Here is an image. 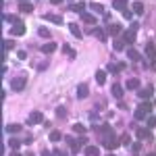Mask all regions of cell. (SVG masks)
I'll list each match as a JSON object with an SVG mask.
<instances>
[{
    "instance_id": "obj_26",
    "label": "cell",
    "mask_w": 156,
    "mask_h": 156,
    "mask_svg": "<svg viewBox=\"0 0 156 156\" xmlns=\"http://www.w3.org/2000/svg\"><path fill=\"white\" fill-rule=\"evenodd\" d=\"M129 58H131V60H142V56H140V52H137V50L129 48Z\"/></svg>"
},
{
    "instance_id": "obj_32",
    "label": "cell",
    "mask_w": 156,
    "mask_h": 156,
    "mask_svg": "<svg viewBox=\"0 0 156 156\" xmlns=\"http://www.w3.org/2000/svg\"><path fill=\"white\" fill-rule=\"evenodd\" d=\"M112 48H115V52H121V50L125 48V44H123V42H119V40H117V42H115V44H112Z\"/></svg>"
},
{
    "instance_id": "obj_13",
    "label": "cell",
    "mask_w": 156,
    "mask_h": 156,
    "mask_svg": "<svg viewBox=\"0 0 156 156\" xmlns=\"http://www.w3.org/2000/svg\"><path fill=\"white\" fill-rule=\"evenodd\" d=\"M112 98H117V100H121V98H123V87H121L119 83L112 85Z\"/></svg>"
},
{
    "instance_id": "obj_12",
    "label": "cell",
    "mask_w": 156,
    "mask_h": 156,
    "mask_svg": "<svg viewBox=\"0 0 156 156\" xmlns=\"http://www.w3.org/2000/svg\"><path fill=\"white\" fill-rule=\"evenodd\" d=\"M112 9H117V11H127V4H125V0H112Z\"/></svg>"
},
{
    "instance_id": "obj_41",
    "label": "cell",
    "mask_w": 156,
    "mask_h": 156,
    "mask_svg": "<svg viewBox=\"0 0 156 156\" xmlns=\"http://www.w3.org/2000/svg\"><path fill=\"white\" fill-rule=\"evenodd\" d=\"M54 156H67V154H65L62 150H54Z\"/></svg>"
},
{
    "instance_id": "obj_11",
    "label": "cell",
    "mask_w": 156,
    "mask_h": 156,
    "mask_svg": "<svg viewBox=\"0 0 156 156\" xmlns=\"http://www.w3.org/2000/svg\"><path fill=\"white\" fill-rule=\"evenodd\" d=\"M146 54H148L150 60H156V46L154 44H148V46H146Z\"/></svg>"
},
{
    "instance_id": "obj_40",
    "label": "cell",
    "mask_w": 156,
    "mask_h": 156,
    "mask_svg": "<svg viewBox=\"0 0 156 156\" xmlns=\"http://www.w3.org/2000/svg\"><path fill=\"white\" fill-rule=\"evenodd\" d=\"M17 56H19L21 60H25V58H27V52H25V50H19V52H17Z\"/></svg>"
},
{
    "instance_id": "obj_3",
    "label": "cell",
    "mask_w": 156,
    "mask_h": 156,
    "mask_svg": "<svg viewBox=\"0 0 156 156\" xmlns=\"http://www.w3.org/2000/svg\"><path fill=\"white\" fill-rule=\"evenodd\" d=\"M44 121V115L40 112V110H34L29 117H27V125H37V123H42Z\"/></svg>"
},
{
    "instance_id": "obj_18",
    "label": "cell",
    "mask_w": 156,
    "mask_h": 156,
    "mask_svg": "<svg viewBox=\"0 0 156 156\" xmlns=\"http://www.w3.org/2000/svg\"><path fill=\"white\" fill-rule=\"evenodd\" d=\"M19 11L21 12H31L34 11V4H31V2H21V4H19Z\"/></svg>"
},
{
    "instance_id": "obj_34",
    "label": "cell",
    "mask_w": 156,
    "mask_h": 156,
    "mask_svg": "<svg viewBox=\"0 0 156 156\" xmlns=\"http://www.w3.org/2000/svg\"><path fill=\"white\" fill-rule=\"evenodd\" d=\"M106 71H108V73H117V71H119V67L110 62V65H108V67H106Z\"/></svg>"
},
{
    "instance_id": "obj_14",
    "label": "cell",
    "mask_w": 156,
    "mask_h": 156,
    "mask_svg": "<svg viewBox=\"0 0 156 156\" xmlns=\"http://www.w3.org/2000/svg\"><path fill=\"white\" fill-rule=\"evenodd\" d=\"M81 19H83V23H87V25H94V23H96V17H94V15H90V12H81Z\"/></svg>"
},
{
    "instance_id": "obj_33",
    "label": "cell",
    "mask_w": 156,
    "mask_h": 156,
    "mask_svg": "<svg viewBox=\"0 0 156 156\" xmlns=\"http://www.w3.org/2000/svg\"><path fill=\"white\" fill-rule=\"evenodd\" d=\"M56 115H58L60 119H65V117H67V110H65L62 106H58V108H56Z\"/></svg>"
},
{
    "instance_id": "obj_27",
    "label": "cell",
    "mask_w": 156,
    "mask_h": 156,
    "mask_svg": "<svg viewBox=\"0 0 156 156\" xmlns=\"http://www.w3.org/2000/svg\"><path fill=\"white\" fill-rule=\"evenodd\" d=\"M121 144H123V146H129V144H131V137H129V133H123V135H121Z\"/></svg>"
},
{
    "instance_id": "obj_37",
    "label": "cell",
    "mask_w": 156,
    "mask_h": 156,
    "mask_svg": "<svg viewBox=\"0 0 156 156\" xmlns=\"http://www.w3.org/2000/svg\"><path fill=\"white\" fill-rule=\"evenodd\" d=\"M9 146H11L12 150H19V146H21V144H19L17 140H11V142H9Z\"/></svg>"
},
{
    "instance_id": "obj_25",
    "label": "cell",
    "mask_w": 156,
    "mask_h": 156,
    "mask_svg": "<svg viewBox=\"0 0 156 156\" xmlns=\"http://www.w3.org/2000/svg\"><path fill=\"white\" fill-rule=\"evenodd\" d=\"M148 137H150L148 129H137V140H148Z\"/></svg>"
},
{
    "instance_id": "obj_45",
    "label": "cell",
    "mask_w": 156,
    "mask_h": 156,
    "mask_svg": "<svg viewBox=\"0 0 156 156\" xmlns=\"http://www.w3.org/2000/svg\"><path fill=\"white\" fill-rule=\"evenodd\" d=\"M19 2H27V0H19Z\"/></svg>"
},
{
    "instance_id": "obj_21",
    "label": "cell",
    "mask_w": 156,
    "mask_h": 156,
    "mask_svg": "<svg viewBox=\"0 0 156 156\" xmlns=\"http://www.w3.org/2000/svg\"><path fill=\"white\" fill-rule=\"evenodd\" d=\"M121 34V25H108V36H119Z\"/></svg>"
},
{
    "instance_id": "obj_43",
    "label": "cell",
    "mask_w": 156,
    "mask_h": 156,
    "mask_svg": "<svg viewBox=\"0 0 156 156\" xmlns=\"http://www.w3.org/2000/svg\"><path fill=\"white\" fill-rule=\"evenodd\" d=\"M42 156H52V154H50L48 150H44V154H42Z\"/></svg>"
},
{
    "instance_id": "obj_6",
    "label": "cell",
    "mask_w": 156,
    "mask_h": 156,
    "mask_svg": "<svg viewBox=\"0 0 156 156\" xmlns=\"http://www.w3.org/2000/svg\"><path fill=\"white\" fill-rule=\"evenodd\" d=\"M42 19H44V21H50V23L62 25V17H60V15H52V12H46V15H44Z\"/></svg>"
},
{
    "instance_id": "obj_39",
    "label": "cell",
    "mask_w": 156,
    "mask_h": 156,
    "mask_svg": "<svg viewBox=\"0 0 156 156\" xmlns=\"http://www.w3.org/2000/svg\"><path fill=\"white\" fill-rule=\"evenodd\" d=\"M140 148H142V144H140V142H135V144H131V150L135 152V154L140 152Z\"/></svg>"
},
{
    "instance_id": "obj_2",
    "label": "cell",
    "mask_w": 156,
    "mask_h": 156,
    "mask_svg": "<svg viewBox=\"0 0 156 156\" xmlns=\"http://www.w3.org/2000/svg\"><path fill=\"white\" fill-rule=\"evenodd\" d=\"M135 31H137V23H131V29H127V31L123 34V40H125L127 44H133V42H135Z\"/></svg>"
},
{
    "instance_id": "obj_5",
    "label": "cell",
    "mask_w": 156,
    "mask_h": 156,
    "mask_svg": "<svg viewBox=\"0 0 156 156\" xmlns=\"http://www.w3.org/2000/svg\"><path fill=\"white\" fill-rule=\"evenodd\" d=\"M11 34H12V36H23V34H25V23H21V21L12 23V27H11Z\"/></svg>"
},
{
    "instance_id": "obj_9",
    "label": "cell",
    "mask_w": 156,
    "mask_h": 156,
    "mask_svg": "<svg viewBox=\"0 0 156 156\" xmlns=\"http://www.w3.org/2000/svg\"><path fill=\"white\" fill-rule=\"evenodd\" d=\"M58 48V44H54V42H48V44H44V46H42V52H44V54H50V52H54V50Z\"/></svg>"
},
{
    "instance_id": "obj_15",
    "label": "cell",
    "mask_w": 156,
    "mask_h": 156,
    "mask_svg": "<svg viewBox=\"0 0 156 156\" xmlns=\"http://www.w3.org/2000/svg\"><path fill=\"white\" fill-rule=\"evenodd\" d=\"M98 154H100L98 146H85V156H98Z\"/></svg>"
},
{
    "instance_id": "obj_42",
    "label": "cell",
    "mask_w": 156,
    "mask_h": 156,
    "mask_svg": "<svg viewBox=\"0 0 156 156\" xmlns=\"http://www.w3.org/2000/svg\"><path fill=\"white\" fill-rule=\"evenodd\" d=\"M50 2H52V4H56V6H58V4H62V0H50Z\"/></svg>"
},
{
    "instance_id": "obj_1",
    "label": "cell",
    "mask_w": 156,
    "mask_h": 156,
    "mask_svg": "<svg viewBox=\"0 0 156 156\" xmlns=\"http://www.w3.org/2000/svg\"><path fill=\"white\" fill-rule=\"evenodd\" d=\"M150 112H152V104L146 100V102H142L140 106L135 108V119L137 121H142V119H148L150 117Z\"/></svg>"
},
{
    "instance_id": "obj_38",
    "label": "cell",
    "mask_w": 156,
    "mask_h": 156,
    "mask_svg": "<svg viewBox=\"0 0 156 156\" xmlns=\"http://www.w3.org/2000/svg\"><path fill=\"white\" fill-rule=\"evenodd\" d=\"M37 34H40L42 37H50V31H48V29H44V27H42V29H40Z\"/></svg>"
},
{
    "instance_id": "obj_20",
    "label": "cell",
    "mask_w": 156,
    "mask_h": 156,
    "mask_svg": "<svg viewBox=\"0 0 156 156\" xmlns=\"http://www.w3.org/2000/svg\"><path fill=\"white\" fill-rule=\"evenodd\" d=\"M69 29H71V34L75 37H81V36H83V34L79 31V25H77V23H69Z\"/></svg>"
},
{
    "instance_id": "obj_28",
    "label": "cell",
    "mask_w": 156,
    "mask_h": 156,
    "mask_svg": "<svg viewBox=\"0 0 156 156\" xmlns=\"http://www.w3.org/2000/svg\"><path fill=\"white\" fill-rule=\"evenodd\" d=\"M73 131L75 133H85V127L81 125V123H75V125H73Z\"/></svg>"
},
{
    "instance_id": "obj_44",
    "label": "cell",
    "mask_w": 156,
    "mask_h": 156,
    "mask_svg": "<svg viewBox=\"0 0 156 156\" xmlns=\"http://www.w3.org/2000/svg\"><path fill=\"white\" fill-rule=\"evenodd\" d=\"M146 156H156V154H146Z\"/></svg>"
},
{
    "instance_id": "obj_4",
    "label": "cell",
    "mask_w": 156,
    "mask_h": 156,
    "mask_svg": "<svg viewBox=\"0 0 156 156\" xmlns=\"http://www.w3.org/2000/svg\"><path fill=\"white\" fill-rule=\"evenodd\" d=\"M25 83H27V79H25V77H17V79H12V81H11L12 92H21V90L25 87Z\"/></svg>"
},
{
    "instance_id": "obj_24",
    "label": "cell",
    "mask_w": 156,
    "mask_h": 156,
    "mask_svg": "<svg viewBox=\"0 0 156 156\" xmlns=\"http://www.w3.org/2000/svg\"><path fill=\"white\" fill-rule=\"evenodd\" d=\"M90 9H92L94 12H104V6H102L100 2H92V4H90Z\"/></svg>"
},
{
    "instance_id": "obj_46",
    "label": "cell",
    "mask_w": 156,
    "mask_h": 156,
    "mask_svg": "<svg viewBox=\"0 0 156 156\" xmlns=\"http://www.w3.org/2000/svg\"><path fill=\"white\" fill-rule=\"evenodd\" d=\"M108 156H115V154H108Z\"/></svg>"
},
{
    "instance_id": "obj_31",
    "label": "cell",
    "mask_w": 156,
    "mask_h": 156,
    "mask_svg": "<svg viewBox=\"0 0 156 156\" xmlns=\"http://www.w3.org/2000/svg\"><path fill=\"white\" fill-rule=\"evenodd\" d=\"M12 48H15V42H12V40H4V50L9 52V50H12Z\"/></svg>"
},
{
    "instance_id": "obj_29",
    "label": "cell",
    "mask_w": 156,
    "mask_h": 156,
    "mask_svg": "<svg viewBox=\"0 0 156 156\" xmlns=\"http://www.w3.org/2000/svg\"><path fill=\"white\" fill-rule=\"evenodd\" d=\"M60 137H62L60 131H50V142H58Z\"/></svg>"
},
{
    "instance_id": "obj_16",
    "label": "cell",
    "mask_w": 156,
    "mask_h": 156,
    "mask_svg": "<svg viewBox=\"0 0 156 156\" xmlns=\"http://www.w3.org/2000/svg\"><path fill=\"white\" fill-rule=\"evenodd\" d=\"M96 81H98V85L106 83V71H96Z\"/></svg>"
},
{
    "instance_id": "obj_19",
    "label": "cell",
    "mask_w": 156,
    "mask_h": 156,
    "mask_svg": "<svg viewBox=\"0 0 156 156\" xmlns=\"http://www.w3.org/2000/svg\"><path fill=\"white\" fill-rule=\"evenodd\" d=\"M73 12H83V9H85V2H75V4H71L69 6Z\"/></svg>"
},
{
    "instance_id": "obj_35",
    "label": "cell",
    "mask_w": 156,
    "mask_h": 156,
    "mask_svg": "<svg viewBox=\"0 0 156 156\" xmlns=\"http://www.w3.org/2000/svg\"><path fill=\"white\" fill-rule=\"evenodd\" d=\"M123 17H125L127 21H131V17H133V11H129V9H127V11H123Z\"/></svg>"
},
{
    "instance_id": "obj_10",
    "label": "cell",
    "mask_w": 156,
    "mask_h": 156,
    "mask_svg": "<svg viewBox=\"0 0 156 156\" xmlns=\"http://www.w3.org/2000/svg\"><path fill=\"white\" fill-rule=\"evenodd\" d=\"M94 36L100 40V42H106V37H108V34L104 31V29H100V27H94Z\"/></svg>"
},
{
    "instance_id": "obj_36",
    "label": "cell",
    "mask_w": 156,
    "mask_h": 156,
    "mask_svg": "<svg viewBox=\"0 0 156 156\" xmlns=\"http://www.w3.org/2000/svg\"><path fill=\"white\" fill-rule=\"evenodd\" d=\"M148 127H150V129L156 127V117H148Z\"/></svg>"
},
{
    "instance_id": "obj_8",
    "label": "cell",
    "mask_w": 156,
    "mask_h": 156,
    "mask_svg": "<svg viewBox=\"0 0 156 156\" xmlns=\"http://www.w3.org/2000/svg\"><path fill=\"white\" fill-rule=\"evenodd\" d=\"M87 94H90L87 83H79V85H77V96H79V98H87Z\"/></svg>"
},
{
    "instance_id": "obj_22",
    "label": "cell",
    "mask_w": 156,
    "mask_h": 156,
    "mask_svg": "<svg viewBox=\"0 0 156 156\" xmlns=\"http://www.w3.org/2000/svg\"><path fill=\"white\" fill-rule=\"evenodd\" d=\"M6 131H9V133H19V131H21V125L11 123V125H6Z\"/></svg>"
},
{
    "instance_id": "obj_30",
    "label": "cell",
    "mask_w": 156,
    "mask_h": 156,
    "mask_svg": "<svg viewBox=\"0 0 156 156\" xmlns=\"http://www.w3.org/2000/svg\"><path fill=\"white\" fill-rule=\"evenodd\" d=\"M62 52H65V54H69V56H71V58H75V50H73V48H69V46H67V44H65V46H62Z\"/></svg>"
},
{
    "instance_id": "obj_23",
    "label": "cell",
    "mask_w": 156,
    "mask_h": 156,
    "mask_svg": "<svg viewBox=\"0 0 156 156\" xmlns=\"http://www.w3.org/2000/svg\"><path fill=\"white\" fill-rule=\"evenodd\" d=\"M140 87V79H127V90H137Z\"/></svg>"
},
{
    "instance_id": "obj_17",
    "label": "cell",
    "mask_w": 156,
    "mask_h": 156,
    "mask_svg": "<svg viewBox=\"0 0 156 156\" xmlns=\"http://www.w3.org/2000/svg\"><path fill=\"white\" fill-rule=\"evenodd\" d=\"M131 11H133V12H137V15H142V12H144V2L135 0V2H133V6H131Z\"/></svg>"
},
{
    "instance_id": "obj_7",
    "label": "cell",
    "mask_w": 156,
    "mask_h": 156,
    "mask_svg": "<svg viewBox=\"0 0 156 156\" xmlns=\"http://www.w3.org/2000/svg\"><path fill=\"white\" fill-rule=\"evenodd\" d=\"M152 92H154V87H152V85H146L144 90H140V94H137V96L142 98V100H148V98L152 96Z\"/></svg>"
}]
</instances>
